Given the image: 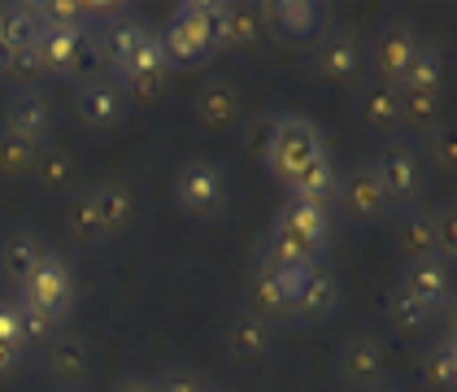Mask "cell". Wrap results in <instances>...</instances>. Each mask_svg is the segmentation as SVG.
<instances>
[{
    "mask_svg": "<svg viewBox=\"0 0 457 392\" xmlns=\"http://www.w3.org/2000/svg\"><path fill=\"white\" fill-rule=\"evenodd\" d=\"M136 222V192L118 179L96 183L71 201V236L83 245H105L118 240Z\"/></svg>",
    "mask_w": 457,
    "mask_h": 392,
    "instance_id": "1",
    "label": "cell"
},
{
    "mask_svg": "<svg viewBox=\"0 0 457 392\" xmlns=\"http://www.w3.org/2000/svg\"><path fill=\"white\" fill-rule=\"evenodd\" d=\"M227 44L222 36V4L218 0H187L175 9V22L166 27V62L170 66H205Z\"/></svg>",
    "mask_w": 457,
    "mask_h": 392,
    "instance_id": "2",
    "label": "cell"
},
{
    "mask_svg": "<svg viewBox=\"0 0 457 392\" xmlns=\"http://www.w3.org/2000/svg\"><path fill=\"white\" fill-rule=\"evenodd\" d=\"M74 296H79L74 266L62 253H44V262L27 275V284H18L13 305H22V310H31L39 319H48L53 327H66V319H71V310H74Z\"/></svg>",
    "mask_w": 457,
    "mask_h": 392,
    "instance_id": "3",
    "label": "cell"
},
{
    "mask_svg": "<svg viewBox=\"0 0 457 392\" xmlns=\"http://www.w3.org/2000/svg\"><path fill=\"white\" fill-rule=\"evenodd\" d=\"M318 153H327V140H322L314 118H305V113H279L275 118V140H270L266 166L279 183H292Z\"/></svg>",
    "mask_w": 457,
    "mask_h": 392,
    "instance_id": "4",
    "label": "cell"
},
{
    "mask_svg": "<svg viewBox=\"0 0 457 392\" xmlns=\"http://www.w3.org/2000/svg\"><path fill=\"white\" fill-rule=\"evenodd\" d=\"M375 175L384 183L392 210H410V205L422 201L427 166H422L419 144L410 140V136H392V140L384 144V153H379V162H375Z\"/></svg>",
    "mask_w": 457,
    "mask_h": 392,
    "instance_id": "5",
    "label": "cell"
},
{
    "mask_svg": "<svg viewBox=\"0 0 457 392\" xmlns=\"http://www.w3.org/2000/svg\"><path fill=\"white\" fill-rule=\"evenodd\" d=\"M175 201L187 218L210 222L227 210V179L213 162H183L175 175Z\"/></svg>",
    "mask_w": 457,
    "mask_h": 392,
    "instance_id": "6",
    "label": "cell"
},
{
    "mask_svg": "<svg viewBox=\"0 0 457 392\" xmlns=\"http://www.w3.org/2000/svg\"><path fill=\"white\" fill-rule=\"evenodd\" d=\"M36 53H39V66L44 74L53 79H87L96 53H92V39L87 31H74V27H44L36 39Z\"/></svg>",
    "mask_w": 457,
    "mask_h": 392,
    "instance_id": "7",
    "label": "cell"
},
{
    "mask_svg": "<svg viewBox=\"0 0 457 392\" xmlns=\"http://www.w3.org/2000/svg\"><path fill=\"white\" fill-rule=\"evenodd\" d=\"M270 236H275L279 245H287L292 253H301V257L318 262V253L327 249V236H331V214H327L322 205L292 201V196H287V205L279 210L275 227H270Z\"/></svg>",
    "mask_w": 457,
    "mask_h": 392,
    "instance_id": "8",
    "label": "cell"
},
{
    "mask_svg": "<svg viewBox=\"0 0 457 392\" xmlns=\"http://www.w3.org/2000/svg\"><path fill=\"white\" fill-rule=\"evenodd\" d=\"M336 201H340V214L349 218V222H384V218L396 214L370 162H361V166H353V171L340 175Z\"/></svg>",
    "mask_w": 457,
    "mask_h": 392,
    "instance_id": "9",
    "label": "cell"
},
{
    "mask_svg": "<svg viewBox=\"0 0 457 392\" xmlns=\"http://www.w3.org/2000/svg\"><path fill=\"white\" fill-rule=\"evenodd\" d=\"M122 109H127V96L118 92V83H113L109 74H87V79H79V88H74V113H79L83 127L109 131V127L122 118Z\"/></svg>",
    "mask_w": 457,
    "mask_h": 392,
    "instance_id": "10",
    "label": "cell"
},
{
    "mask_svg": "<svg viewBox=\"0 0 457 392\" xmlns=\"http://www.w3.org/2000/svg\"><path fill=\"white\" fill-rule=\"evenodd\" d=\"M314 71L331 83H349L361 71V48H357V36L349 27H327L322 36L314 39Z\"/></svg>",
    "mask_w": 457,
    "mask_h": 392,
    "instance_id": "11",
    "label": "cell"
},
{
    "mask_svg": "<svg viewBox=\"0 0 457 392\" xmlns=\"http://www.w3.org/2000/svg\"><path fill=\"white\" fill-rule=\"evenodd\" d=\"M48 127H53V113H48L44 92L39 88H18L9 96V105H4V127L0 131H9V136H18L27 144H44Z\"/></svg>",
    "mask_w": 457,
    "mask_h": 392,
    "instance_id": "12",
    "label": "cell"
},
{
    "mask_svg": "<svg viewBox=\"0 0 457 392\" xmlns=\"http://www.w3.org/2000/svg\"><path fill=\"white\" fill-rule=\"evenodd\" d=\"M340 379H345L349 388L375 392L379 379H384V345H379L375 336L357 331L349 345L340 349Z\"/></svg>",
    "mask_w": 457,
    "mask_h": 392,
    "instance_id": "13",
    "label": "cell"
},
{
    "mask_svg": "<svg viewBox=\"0 0 457 392\" xmlns=\"http://www.w3.org/2000/svg\"><path fill=\"white\" fill-rule=\"evenodd\" d=\"M396 249L410 262H427V257H440L436 245V210L427 205H410V210H396Z\"/></svg>",
    "mask_w": 457,
    "mask_h": 392,
    "instance_id": "14",
    "label": "cell"
},
{
    "mask_svg": "<svg viewBox=\"0 0 457 392\" xmlns=\"http://www.w3.org/2000/svg\"><path fill=\"white\" fill-rule=\"evenodd\" d=\"M262 9H266V27L275 22V31L287 44H310L322 36V9L314 0H270Z\"/></svg>",
    "mask_w": 457,
    "mask_h": 392,
    "instance_id": "15",
    "label": "cell"
},
{
    "mask_svg": "<svg viewBox=\"0 0 457 392\" xmlns=\"http://www.w3.org/2000/svg\"><path fill=\"white\" fill-rule=\"evenodd\" d=\"M401 292L419 296L427 305L445 310L453 301V275H449V262L445 257H427V262H410L401 271Z\"/></svg>",
    "mask_w": 457,
    "mask_h": 392,
    "instance_id": "16",
    "label": "cell"
},
{
    "mask_svg": "<svg viewBox=\"0 0 457 392\" xmlns=\"http://www.w3.org/2000/svg\"><path fill=\"white\" fill-rule=\"evenodd\" d=\"M44 236H39L36 227H13L4 240H0V275L9 279V284H27V275L36 271L39 262H44Z\"/></svg>",
    "mask_w": 457,
    "mask_h": 392,
    "instance_id": "17",
    "label": "cell"
},
{
    "mask_svg": "<svg viewBox=\"0 0 457 392\" xmlns=\"http://www.w3.org/2000/svg\"><path fill=\"white\" fill-rule=\"evenodd\" d=\"M44 366H48V375H53L57 384H83V379H87V366H92L87 340L62 327V331L44 345Z\"/></svg>",
    "mask_w": 457,
    "mask_h": 392,
    "instance_id": "18",
    "label": "cell"
},
{
    "mask_svg": "<svg viewBox=\"0 0 457 392\" xmlns=\"http://www.w3.org/2000/svg\"><path fill=\"white\" fill-rule=\"evenodd\" d=\"M414 48H419V36H414L405 22H387L384 31L375 36V53H370V62H375V79H379V83H396L401 71L410 66Z\"/></svg>",
    "mask_w": 457,
    "mask_h": 392,
    "instance_id": "19",
    "label": "cell"
},
{
    "mask_svg": "<svg viewBox=\"0 0 457 392\" xmlns=\"http://www.w3.org/2000/svg\"><path fill=\"white\" fill-rule=\"evenodd\" d=\"M336 183H340V166H336V157H331V148H327V153H318L314 162L287 183V192H292V201H310V205H322V210H327V205L336 201Z\"/></svg>",
    "mask_w": 457,
    "mask_h": 392,
    "instance_id": "20",
    "label": "cell"
},
{
    "mask_svg": "<svg viewBox=\"0 0 457 392\" xmlns=\"http://www.w3.org/2000/svg\"><path fill=\"white\" fill-rule=\"evenodd\" d=\"M336 305H340V284H336V275H331V271H322V266H314V271H310V279H305V288H301V292H296V301H292V319L327 322Z\"/></svg>",
    "mask_w": 457,
    "mask_h": 392,
    "instance_id": "21",
    "label": "cell"
},
{
    "mask_svg": "<svg viewBox=\"0 0 457 392\" xmlns=\"http://www.w3.org/2000/svg\"><path fill=\"white\" fill-rule=\"evenodd\" d=\"M236 118H240L236 88H231L227 79L201 83V92H196V122H201L205 131H227V127H236Z\"/></svg>",
    "mask_w": 457,
    "mask_h": 392,
    "instance_id": "22",
    "label": "cell"
},
{
    "mask_svg": "<svg viewBox=\"0 0 457 392\" xmlns=\"http://www.w3.org/2000/svg\"><path fill=\"white\" fill-rule=\"evenodd\" d=\"M357 113H361V122L375 127V131H396V127H401V88L370 79V83L361 88V96H357Z\"/></svg>",
    "mask_w": 457,
    "mask_h": 392,
    "instance_id": "23",
    "label": "cell"
},
{
    "mask_svg": "<svg viewBox=\"0 0 457 392\" xmlns=\"http://www.w3.org/2000/svg\"><path fill=\"white\" fill-rule=\"evenodd\" d=\"M396 88L401 92H440L445 88V53L431 39H419V48H414L410 66L401 71Z\"/></svg>",
    "mask_w": 457,
    "mask_h": 392,
    "instance_id": "24",
    "label": "cell"
},
{
    "mask_svg": "<svg viewBox=\"0 0 457 392\" xmlns=\"http://www.w3.org/2000/svg\"><path fill=\"white\" fill-rule=\"evenodd\" d=\"M222 36L227 44H236V48H253L257 39L266 36V9L262 4H222Z\"/></svg>",
    "mask_w": 457,
    "mask_h": 392,
    "instance_id": "25",
    "label": "cell"
},
{
    "mask_svg": "<svg viewBox=\"0 0 457 392\" xmlns=\"http://www.w3.org/2000/svg\"><path fill=\"white\" fill-rule=\"evenodd\" d=\"M44 31V18H39V4H0V39L18 53V48H31Z\"/></svg>",
    "mask_w": 457,
    "mask_h": 392,
    "instance_id": "26",
    "label": "cell"
},
{
    "mask_svg": "<svg viewBox=\"0 0 457 392\" xmlns=\"http://www.w3.org/2000/svg\"><path fill=\"white\" fill-rule=\"evenodd\" d=\"M227 349L236 357H245V362H253V357H262L266 349H270V322H262L257 314H236L231 319V327H227Z\"/></svg>",
    "mask_w": 457,
    "mask_h": 392,
    "instance_id": "27",
    "label": "cell"
},
{
    "mask_svg": "<svg viewBox=\"0 0 457 392\" xmlns=\"http://www.w3.org/2000/svg\"><path fill=\"white\" fill-rule=\"evenodd\" d=\"M422 379H427L431 388L453 392V384H457V345H453L449 331L436 336V340L427 345V354H422Z\"/></svg>",
    "mask_w": 457,
    "mask_h": 392,
    "instance_id": "28",
    "label": "cell"
},
{
    "mask_svg": "<svg viewBox=\"0 0 457 392\" xmlns=\"http://www.w3.org/2000/svg\"><path fill=\"white\" fill-rule=\"evenodd\" d=\"M27 357V331H22V314L13 301H0V375L18 371Z\"/></svg>",
    "mask_w": 457,
    "mask_h": 392,
    "instance_id": "29",
    "label": "cell"
},
{
    "mask_svg": "<svg viewBox=\"0 0 457 392\" xmlns=\"http://www.w3.org/2000/svg\"><path fill=\"white\" fill-rule=\"evenodd\" d=\"M248 314H257V319L270 322V327L292 319V305H287V296L279 292V284L270 275H253V284H248Z\"/></svg>",
    "mask_w": 457,
    "mask_h": 392,
    "instance_id": "30",
    "label": "cell"
},
{
    "mask_svg": "<svg viewBox=\"0 0 457 392\" xmlns=\"http://www.w3.org/2000/svg\"><path fill=\"white\" fill-rule=\"evenodd\" d=\"M440 92H401V122H410L422 136L440 127Z\"/></svg>",
    "mask_w": 457,
    "mask_h": 392,
    "instance_id": "31",
    "label": "cell"
},
{
    "mask_svg": "<svg viewBox=\"0 0 457 392\" xmlns=\"http://www.w3.org/2000/svg\"><path fill=\"white\" fill-rule=\"evenodd\" d=\"M31 179H36L44 192L66 188V183H71V153H62V148H44V144H39L36 166H31Z\"/></svg>",
    "mask_w": 457,
    "mask_h": 392,
    "instance_id": "32",
    "label": "cell"
},
{
    "mask_svg": "<svg viewBox=\"0 0 457 392\" xmlns=\"http://www.w3.org/2000/svg\"><path fill=\"white\" fill-rule=\"evenodd\" d=\"M36 153H39V144H27V140H18V136H9V131H0V175H9V179L31 175Z\"/></svg>",
    "mask_w": 457,
    "mask_h": 392,
    "instance_id": "33",
    "label": "cell"
},
{
    "mask_svg": "<svg viewBox=\"0 0 457 392\" xmlns=\"http://www.w3.org/2000/svg\"><path fill=\"white\" fill-rule=\"evenodd\" d=\"M436 314H440L436 305H427V301H419V296H410V292L396 288V296H392V322H396L401 331L414 336V331H422L427 322H436Z\"/></svg>",
    "mask_w": 457,
    "mask_h": 392,
    "instance_id": "34",
    "label": "cell"
},
{
    "mask_svg": "<svg viewBox=\"0 0 457 392\" xmlns=\"http://www.w3.org/2000/svg\"><path fill=\"white\" fill-rule=\"evenodd\" d=\"M275 118H279V113H253V118H245V122H240V144H245L248 157H257V162H266V157H270Z\"/></svg>",
    "mask_w": 457,
    "mask_h": 392,
    "instance_id": "35",
    "label": "cell"
},
{
    "mask_svg": "<svg viewBox=\"0 0 457 392\" xmlns=\"http://www.w3.org/2000/svg\"><path fill=\"white\" fill-rule=\"evenodd\" d=\"M157 392H205L201 384V375H192V371H166L162 379H153Z\"/></svg>",
    "mask_w": 457,
    "mask_h": 392,
    "instance_id": "36",
    "label": "cell"
},
{
    "mask_svg": "<svg viewBox=\"0 0 457 392\" xmlns=\"http://www.w3.org/2000/svg\"><path fill=\"white\" fill-rule=\"evenodd\" d=\"M427 140H431V153H436V162L453 166V140H449V127H445V122H440V127H436V131H431Z\"/></svg>",
    "mask_w": 457,
    "mask_h": 392,
    "instance_id": "37",
    "label": "cell"
},
{
    "mask_svg": "<svg viewBox=\"0 0 457 392\" xmlns=\"http://www.w3.org/2000/svg\"><path fill=\"white\" fill-rule=\"evenodd\" d=\"M113 392H157V384H153L148 375H131V379H122Z\"/></svg>",
    "mask_w": 457,
    "mask_h": 392,
    "instance_id": "38",
    "label": "cell"
},
{
    "mask_svg": "<svg viewBox=\"0 0 457 392\" xmlns=\"http://www.w3.org/2000/svg\"><path fill=\"white\" fill-rule=\"evenodd\" d=\"M205 392H227V388H205Z\"/></svg>",
    "mask_w": 457,
    "mask_h": 392,
    "instance_id": "39",
    "label": "cell"
},
{
    "mask_svg": "<svg viewBox=\"0 0 457 392\" xmlns=\"http://www.w3.org/2000/svg\"><path fill=\"white\" fill-rule=\"evenodd\" d=\"M375 392H392V388H375Z\"/></svg>",
    "mask_w": 457,
    "mask_h": 392,
    "instance_id": "40",
    "label": "cell"
}]
</instances>
